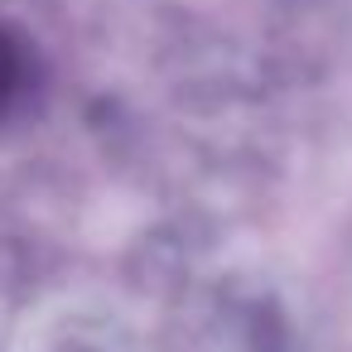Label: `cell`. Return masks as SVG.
I'll use <instances>...</instances> for the list:
<instances>
[{
	"label": "cell",
	"mask_w": 352,
	"mask_h": 352,
	"mask_svg": "<svg viewBox=\"0 0 352 352\" xmlns=\"http://www.w3.org/2000/svg\"><path fill=\"white\" fill-rule=\"evenodd\" d=\"M30 87V49L10 25H0V116H10Z\"/></svg>",
	"instance_id": "cell-1"
}]
</instances>
